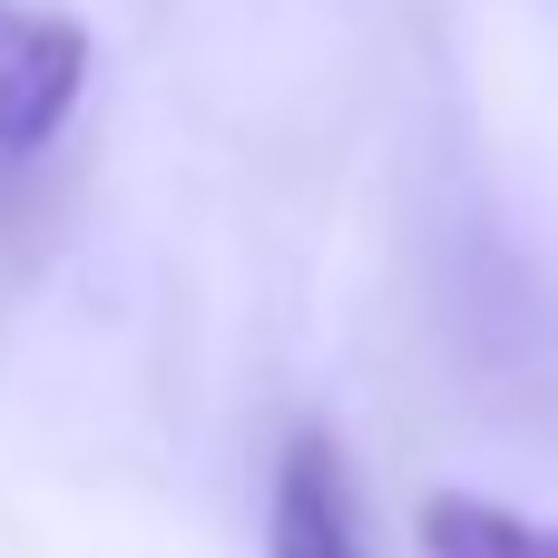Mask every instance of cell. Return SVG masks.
<instances>
[{
  "instance_id": "1",
  "label": "cell",
  "mask_w": 558,
  "mask_h": 558,
  "mask_svg": "<svg viewBox=\"0 0 558 558\" xmlns=\"http://www.w3.org/2000/svg\"><path fill=\"white\" fill-rule=\"evenodd\" d=\"M88 88V29L39 0H0V157H39Z\"/></svg>"
},
{
  "instance_id": "2",
  "label": "cell",
  "mask_w": 558,
  "mask_h": 558,
  "mask_svg": "<svg viewBox=\"0 0 558 558\" xmlns=\"http://www.w3.org/2000/svg\"><path fill=\"white\" fill-rule=\"evenodd\" d=\"M265 558H363L353 481L324 432H294L275 461V510H265Z\"/></svg>"
},
{
  "instance_id": "3",
  "label": "cell",
  "mask_w": 558,
  "mask_h": 558,
  "mask_svg": "<svg viewBox=\"0 0 558 558\" xmlns=\"http://www.w3.org/2000/svg\"><path fill=\"white\" fill-rule=\"evenodd\" d=\"M422 549L432 558H558V520H520L500 500H471V490H441L422 510Z\"/></svg>"
}]
</instances>
